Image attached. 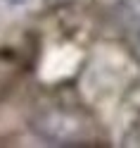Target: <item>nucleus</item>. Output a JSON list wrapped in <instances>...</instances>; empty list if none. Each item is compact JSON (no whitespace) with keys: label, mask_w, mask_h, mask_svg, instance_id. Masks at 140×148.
Listing matches in <instances>:
<instances>
[{"label":"nucleus","mask_w":140,"mask_h":148,"mask_svg":"<svg viewBox=\"0 0 140 148\" xmlns=\"http://www.w3.org/2000/svg\"><path fill=\"white\" fill-rule=\"evenodd\" d=\"M121 7H124L121 14H124L126 29L133 34H140V0H124Z\"/></svg>","instance_id":"nucleus-1"},{"label":"nucleus","mask_w":140,"mask_h":148,"mask_svg":"<svg viewBox=\"0 0 140 148\" xmlns=\"http://www.w3.org/2000/svg\"><path fill=\"white\" fill-rule=\"evenodd\" d=\"M7 5H12V7H22V5H29L31 0H5Z\"/></svg>","instance_id":"nucleus-2"}]
</instances>
